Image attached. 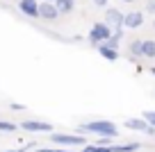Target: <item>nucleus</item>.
<instances>
[{"label":"nucleus","mask_w":155,"mask_h":152,"mask_svg":"<svg viewBox=\"0 0 155 152\" xmlns=\"http://www.w3.org/2000/svg\"><path fill=\"white\" fill-rule=\"evenodd\" d=\"M7 152H23V150H7Z\"/></svg>","instance_id":"23"},{"label":"nucleus","mask_w":155,"mask_h":152,"mask_svg":"<svg viewBox=\"0 0 155 152\" xmlns=\"http://www.w3.org/2000/svg\"><path fill=\"white\" fill-rule=\"evenodd\" d=\"M48 2H55V0H48Z\"/></svg>","instance_id":"26"},{"label":"nucleus","mask_w":155,"mask_h":152,"mask_svg":"<svg viewBox=\"0 0 155 152\" xmlns=\"http://www.w3.org/2000/svg\"><path fill=\"white\" fill-rule=\"evenodd\" d=\"M55 152H73V150H66V147H59V150H55Z\"/></svg>","instance_id":"22"},{"label":"nucleus","mask_w":155,"mask_h":152,"mask_svg":"<svg viewBox=\"0 0 155 152\" xmlns=\"http://www.w3.org/2000/svg\"><path fill=\"white\" fill-rule=\"evenodd\" d=\"M141 25H144V14L137 11V9L128 11L126 18H123V27H128V30H139Z\"/></svg>","instance_id":"6"},{"label":"nucleus","mask_w":155,"mask_h":152,"mask_svg":"<svg viewBox=\"0 0 155 152\" xmlns=\"http://www.w3.org/2000/svg\"><path fill=\"white\" fill-rule=\"evenodd\" d=\"M146 11H148L150 16H155V0H148V2H146Z\"/></svg>","instance_id":"17"},{"label":"nucleus","mask_w":155,"mask_h":152,"mask_svg":"<svg viewBox=\"0 0 155 152\" xmlns=\"http://www.w3.org/2000/svg\"><path fill=\"white\" fill-rule=\"evenodd\" d=\"M141 118H146V123H148L150 127H155V111H144Z\"/></svg>","instance_id":"16"},{"label":"nucleus","mask_w":155,"mask_h":152,"mask_svg":"<svg viewBox=\"0 0 155 152\" xmlns=\"http://www.w3.org/2000/svg\"><path fill=\"white\" fill-rule=\"evenodd\" d=\"M123 18H126V14H123L121 9H116V7L105 9V23L110 25L112 30H121L123 27Z\"/></svg>","instance_id":"4"},{"label":"nucleus","mask_w":155,"mask_h":152,"mask_svg":"<svg viewBox=\"0 0 155 152\" xmlns=\"http://www.w3.org/2000/svg\"><path fill=\"white\" fill-rule=\"evenodd\" d=\"M98 52H101V57H105L107 62H116V59H119V50H116V48L105 46V43L98 46Z\"/></svg>","instance_id":"9"},{"label":"nucleus","mask_w":155,"mask_h":152,"mask_svg":"<svg viewBox=\"0 0 155 152\" xmlns=\"http://www.w3.org/2000/svg\"><path fill=\"white\" fill-rule=\"evenodd\" d=\"M21 127H23L25 132H53V125L44 123V120H25Z\"/></svg>","instance_id":"7"},{"label":"nucleus","mask_w":155,"mask_h":152,"mask_svg":"<svg viewBox=\"0 0 155 152\" xmlns=\"http://www.w3.org/2000/svg\"><path fill=\"white\" fill-rule=\"evenodd\" d=\"M121 2H135V0H121Z\"/></svg>","instance_id":"24"},{"label":"nucleus","mask_w":155,"mask_h":152,"mask_svg":"<svg viewBox=\"0 0 155 152\" xmlns=\"http://www.w3.org/2000/svg\"><path fill=\"white\" fill-rule=\"evenodd\" d=\"M150 73H153V75H155V68H150Z\"/></svg>","instance_id":"25"},{"label":"nucleus","mask_w":155,"mask_h":152,"mask_svg":"<svg viewBox=\"0 0 155 152\" xmlns=\"http://www.w3.org/2000/svg\"><path fill=\"white\" fill-rule=\"evenodd\" d=\"M16 125L9 123V120H0V132H14Z\"/></svg>","instance_id":"15"},{"label":"nucleus","mask_w":155,"mask_h":152,"mask_svg":"<svg viewBox=\"0 0 155 152\" xmlns=\"http://www.w3.org/2000/svg\"><path fill=\"white\" fill-rule=\"evenodd\" d=\"M112 32H114V30H112L105 21H103V23H96V25L91 27V32H89V41H91V46L98 48L101 43H105L107 39L112 36Z\"/></svg>","instance_id":"2"},{"label":"nucleus","mask_w":155,"mask_h":152,"mask_svg":"<svg viewBox=\"0 0 155 152\" xmlns=\"http://www.w3.org/2000/svg\"><path fill=\"white\" fill-rule=\"evenodd\" d=\"M126 127L128 129H135V132H146L148 123H146V118H128L126 120Z\"/></svg>","instance_id":"10"},{"label":"nucleus","mask_w":155,"mask_h":152,"mask_svg":"<svg viewBox=\"0 0 155 152\" xmlns=\"http://www.w3.org/2000/svg\"><path fill=\"white\" fill-rule=\"evenodd\" d=\"M55 5H57L59 14H68L73 9V0H55Z\"/></svg>","instance_id":"13"},{"label":"nucleus","mask_w":155,"mask_h":152,"mask_svg":"<svg viewBox=\"0 0 155 152\" xmlns=\"http://www.w3.org/2000/svg\"><path fill=\"white\" fill-rule=\"evenodd\" d=\"M80 152H98V145H82Z\"/></svg>","instance_id":"18"},{"label":"nucleus","mask_w":155,"mask_h":152,"mask_svg":"<svg viewBox=\"0 0 155 152\" xmlns=\"http://www.w3.org/2000/svg\"><path fill=\"white\" fill-rule=\"evenodd\" d=\"M114 152H137L139 150V143H126V145H112Z\"/></svg>","instance_id":"12"},{"label":"nucleus","mask_w":155,"mask_h":152,"mask_svg":"<svg viewBox=\"0 0 155 152\" xmlns=\"http://www.w3.org/2000/svg\"><path fill=\"white\" fill-rule=\"evenodd\" d=\"M130 55L132 57H144V41H132L130 43Z\"/></svg>","instance_id":"11"},{"label":"nucleus","mask_w":155,"mask_h":152,"mask_svg":"<svg viewBox=\"0 0 155 152\" xmlns=\"http://www.w3.org/2000/svg\"><path fill=\"white\" fill-rule=\"evenodd\" d=\"M96 7H107V0H91Z\"/></svg>","instance_id":"20"},{"label":"nucleus","mask_w":155,"mask_h":152,"mask_svg":"<svg viewBox=\"0 0 155 152\" xmlns=\"http://www.w3.org/2000/svg\"><path fill=\"white\" fill-rule=\"evenodd\" d=\"M153 27H155V21H153Z\"/></svg>","instance_id":"27"},{"label":"nucleus","mask_w":155,"mask_h":152,"mask_svg":"<svg viewBox=\"0 0 155 152\" xmlns=\"http://www.w3.org/2000/svg\"><path fill=\"white\" fill-rule=\"evenodd\" d=\"M110 138H112V136H101L96 145H110Z\"/></svg>","instance_id":"19"},{"label":"nucleus","mask_w":155,"mask_h":152,"mask_svg":"<svg viewBox=\"0 0 155 152\" xmlns=\"http://www.w3.org/2000/svg\"><path fill=\"white\" fill-rule=\"evenodd\" d=\"M50 141L59 147H71V145H84V136H73V134H50Z\"/></svg>","instance_id":"3"},{"label":"nucleus","mask_w":155,"mask_h":152,"mask_svg":"<svg viewBox=\"0 0 155 152\" xmlns=\"http://www.w3.org/2000/svg\"><path fill=\"white\" fill-rule=\"evenodd\" d=\"M18 9L25 16H30V18H37L39 16V2L37 0H18Z\"/></svg>","instance_id":"8"},{"label":"nucleus","mask_w":155,"mask_h":152,"mask_svg":"<svg viewBox=\"0 0 155 152\" xmlns=\"http://www.w3.org/2000/svg\"><path fill=\"white\" fill-rule=\"evenodd\" d=\"M144 57L146 59H155V41H144Z\"/></svg>","instance_id":"14"},{"label":"nucleus","mask_w":155,"mask_h":152,"mask_svg":"<svg viewBox=\"0 0 155 152\" xmlns=\"http://www.w3.org/2000/svg\"><path fill=\"white\" fill-rule=\"evenodd\" d=\"M39 16L44 21H57L59 18V9L55 2H48V0H44V2H39Z\"/></svg>","instance_id":"5"},{"label":"nucleus","mask_w":155,"mask_h":152,"mask_svg":"<svg viewBox=\"0 0 155 152\" xmlns=\"http://www.w3.org/2000/svg\"><path fill=\"white\" fill-rule=\"evenodd\" d=\"M80 132H91L98 136H119V127L110 120H91V123L80 125Z\"/></svg>","instance_id":"1"},{"label":"nucleus","mask_w":155,"mask_h":152,"mask_svg":"<svg viewBox=\"0 0 155 152\" xmlns=\"http://www.w3.org/2000/svg\"><path fill=\"white\" fill-rule=\"evenodd\" d=\"M37 152H55V150H48V147H39Z\"/></svg>","instance_id":"21"}]
</instances>
